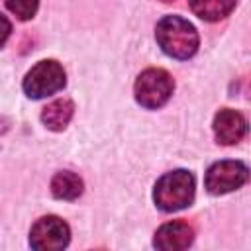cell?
<instances>
[{
	"label": "cell",
	"mask_w": 251,
	"mask_h": 251,
	"mask_svg": "<svg viewBox=\"0 0 251 251\" xmlns=\"http://www.w3.org/2000/svg\"><path fill=\"white\" fill-rule=\"evenodd\" d=\"M10 31H12V24L6 16L0 14V47L6 43V39L10 37Z\"/></svg>",
	"instance_id": "obj_13"
},
{
	"label": "cell",
	"mask_w": 251,
	"mask_h": 251,
	"mask_svg": "<svg viewBox=\"0 0 251 251\" xmlns=\"http://www.w3.org/2000/svg\"><path fill=\"white\" fill-rule=\"evenodd\" d=\"M65 86V71L57 61H39L24 78V92L29 98H45Z\"/></svg>",
	"instance_id": "obj_4"
},
{
	"label": "cell",
	"mask_w": 251,
	"mask_h": 251,
	"mask_svg": "<svg viewBox=\"0 0 251 251\" xmlns=\"http://www.w3.org/2000/svg\"><path fill=\"white\" fill-rule=\"evenodd\" d=\"M194 176L184 171L176 169L163 175L153 190V200L159 210L163 212H176L192 204L194 200Z\"/></svg>",
	"instance_id": "obj_2"
},
{
	"label": "cell",
	"mask_w": 251,
	"mask_h": 251,
	"mask_svg": "<svg viewBox=\"0 0 251 251\" xmlns=\"http://www.w3.org/2000/svg\"><path fill=\"white\" fill-rule=\"evenodd\" d=\"M188 4L192 12L206 22H218L235 8V0H188Z\"/></svg>",
	"instance_id": "obj_11"
},
{
	"label": "cell",
	"mask_w": 251,
	"mask_h": 251,
	"mask_svg": "<svg viewBox=\"0 0 251 251\" xmlns=\"http://www.w3.org/2000/svg\"><path fill=\"white\" fill-rule=\"evenodd\" d=\"M39 0H8V10L20 20H31L37 12Z\"/></svg>",
	"instance_id": "obj_12"
},
{
	"label": "cell",
	"mask_w": 251,
	"mask_h": 251,
	"mask_svg": "<svg viewBox=\"0 0 251 251\" xmlns=\"http://www.w3.org/2000/svg\"><path fill=\"white\" fill-rule=\"evenodd\" d=\"M247 131V122L245 118L229 108H224L216 114L214 118V135L222 145H233L243 139Z\"/></svg>",
	"instance_id": "obj_7"
},
{
	"label": "cell",
	"mask_w": 251,
	"mask_h": 251,
	"mask_svg": "<svg viewBox=\"0 0 251 251\" xmlns=\"http://www.w3.org/2000/svg\"><path fill=\"white\" fill-rule=\"evenodd\" d=\"M155 37L161 49L173 59H188L198 49L194 25L180 16H165L155 27Z\"/></svg>",
	"instance_id": "obj_1"
},
{
	"label": "cell",
	"mask_w": 251,
	"mask_h": 251,
	"mask_svg": "<svg viewBox=\"0 0 251 251\" xmlns=\"http://www.w3.org/2000/svg\"><path fill=\"white\" fill-rule=\"evenodd\" d=\"M73 102L67 98L55 100L51 104H47V108L41 114V122L45 124V127L53 129V131H61L67 127V124L73 118Z\"/></svg>",
	"instance_id": "obj_9"
},
{
	"label": "cell",
	"mask_w": 251,
	"mask_h": 251,
	"mask_svg": "<svg viewBox=\"0 0 251 251\" xmlns=\"http://www.w3.org/2000/svg\"><path fill=\"white\" fill-rule=\"evenodd\" d=\"M51 192L59 200H75L82 194V180L71 171H61L51 180Z\"/></svg>",
	"instance_id": "obj_10"
},
{
	"label": "cell",
	"mask_w": 251,
	"mask_h": 251,
	"mask_svg": "<svg viewBox=\"0 0 251 251\" xmlns=\"http://www.w3.org/2000/svg\"><path fill=\"white\" fill-rule=\"evenodd\" d=\"M163 2H173V0H163Z\"/></svg>",
	"instance_id": "obj_14"
},
{
	"label": "cell",
	"mask_w": 251,
	"mask_h": 251,
	"mask_svg": "<svg viewBox=\"0 0 251 251\" xmlns=\"http://www.w3.org/2000/svg\"><path fill=\"white\" fill-rule=\"evenodd\" d=\"M175 82L171 78V75L163 69H147L143 71L133 86L135 92V100L149 110H155L159 106H163L171 94H173Z\"/></svg>",
	"instance_id": "obj_3"
},
{
	"label": "cell",
	"mask_w": 251,
	"mask_h": 251,
	"mask_svg": "<svg viewBox=\"0 0 251 251\" xmlns=\"http://www.w3.org/2000/svg\"><path fill=\"white\" fill-rule=\"evenodd\" d=\"M194 239V231L184 222H169L161 226L155 233L153 245L163 251H180L186 249Z\"/></svg>",
	"instance_id": "obj_8"
},
{
	"label": "cell",
	"mask_w": 251,
	"mask_h": 251,
	"mask_svg": "<svg viewBox=\"0 0 251 251\" xmlns=\"http://www.w3.org/2000/svg\"><path fill=\"white\" fill-rule=\"evenodd\" d=\"M249 171L241 161H218L206 173V188L210 194H226L247 182Z\"/></svg>",
	"instance_id": "obj_6"
},
{
	"label": "cell",
	"mask_w": 251,
	"mask_h": 251,
	"mask_svg": "<svg viewBox=\"0 0 251 251\" xmlns=\"http://www.w3.org/2000/svg\"><path fill=\"white\" fill-rule=\"evenodd\" d=\"M69 239H71L69 226L57 216L39 218L29 231V243L37 251H59L67 247Z\"/></svg>",
	"instance_id": "obj_5"
}]
</instances>
